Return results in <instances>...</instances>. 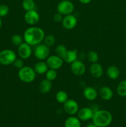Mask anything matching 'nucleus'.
I'll return each instance as SVG.
<instances>
[{"mask_svg":"<svg viewBox=\"0 0 126 127\" xmlns=\"http://www.w3.org/2000/svg\"><path fill=\"white\" fill-rule=\"evenodd\" d=\"M45 33L42 28L36 26H32L25 31L23 33L24 42L31 46H36L43 41Z\"/></svg>","mask_w":126,"mask_h":127,"instance_id":"f257e3e1","label":"nucleus"},{"mask_svg":"<svg viewBox=\"0 0 126 127\" xmlns=\"http://www.w3.org/2000/svg\"><path fill=\"white\" fill-rule=\"evenodd\" d=\"M93 122L100 127H108L112 122V115L106 110H97L94 112Z\"/></svg>","mask_w":126,"mask_h":127,"instance_id":"f03ea898","label":"nucleus"},{"mask_svg":"<svg viewBox=\"0 0 126 127\" xmlns=\"http://www.w3.org/2000/svg\"><path fill=\"white\" fill-rule=\"evenodd\" d=\"M35 71L33 68L28 66H24L19 70L18 77L21 81L25 83H30L33 82L36 78Z\"/></svg>","mask_w":126,"mask_h":127,"instance_id":"7ed1b4c3","label":"nucleus"},{"mask_svg":"<svg viewBox=\"0 0 126 127\" xmlns=\"http://www.w3.org/2000/svg\"><path fill=\"white\" fill-rule=\"evenodd\" d=\"M17 58V55L13 50L10 49L2 50L0 52V64L4 66L12 64Z\"/></svg>","mask_w":126,"mask_h":127,"instance_id":"20e7f679","label":"nucleus"},{"mask_svg":"<svg viewBox=\"0 0 126 127\" xmlns=\"http://www.w3.org/2000/svg\"><path fill=\"white\" fill-rule=\"evenodd\" d=\"M74 11V5L69 0H62L57 6V11L63 16L71 14Z\"/></svg>","mask_w":126,"mask_h":127,"instance_id":"39448f33","label":"nucleus"},{"mask_svg":"<svg viewBox=\"0 0 126 127\" xmlns=\"http://www.w3.org/2000/svg\"><path fill=\"white\" fill-rule=\"evenodd\" d=\"M33 53L35 58L38 60L44 61L46 60L47 58L49 56V53H50L49 47L44 45V43L43 44L40 43L35 46Z\"/></svg>","mask_w":126,"mask_h":127,"instance_id":"423d86ee","label":"nucleus"},{"mask_svg":"<svg viewBox=\"0 0 126 127\" xmlns=\"http://www.w3.org/2000/svg\"><path fill=\"white\" fill-rule=\"evenodd\" d=\"M63 109L67 114L69 115H74L79 111V105L75 100L68 99V100L63 104Z\"/></svg>","mask_w":126,"mask_h":127,"instance_id":"0eeeda50","label":"nucleus"},{"mask_svg":"<svg viewBox=\"0 0 126 127\" xmlns=\"http://www.w3.org/2000/svg\"><path fill=\"white\" fill-rule=\"evenodd\" d=\"M46 63L49 69L57 70L61 68L62 66L63 65L64 61L63 58L55 55L49 56L46 60Z\"/></svg>","mask_w":126,"mask_h":127,"instance_id":"6e6552de","label":"nucleus"},{"mask_svg":"<svg viewBox=\"0 0 126 127\" xmlns=\"http://www.w3.org/2000/svg\"><path fill=\"white\" fill-rule=\"evenodd\" d=\"M17 53L19 58L22 60H27L31 57L32 54V46L26 42H23L17 48Z\"/></svg>","mask_w":126,"mask_h":127,"instance_id":"1a4fd4ad","label":"nucleus"},{"mask_svg":"<svg viewBox=\"0 0 126 127\" xmlns=\"http://www.w3.org/2000/svg\"><path fill=\"white\" fill-rule=\"evenodd\" d=\"M70 70L76 76H82L86 71V66L80 60H77L70 64Z\"/></svg>","mask_w":126,"mask_h":127,"instance_id":"9d476101","label":"nucleus"},{"mask_svg":"<svg viewBox=\"0 0 126 127\" xmlns=\"http://www.w3.org/2000/svg\"><path fill=\"white\" fill-rule=\"evenodd\" d=\"M40 14L35 9L26 11L24 14V20L27 24L30 26H33L40 21Z\"/></svg>","mask_w":126,"mask_h":127,"instance_id":"9b49d317","label":"nucleus"},{"mask_svg":"<svg viewBox=\"0 0 126 127\" xmlns=\"http://www.w3.org/2000/svg\"><path fill=\"white\" fill-rule=\"evenodd\" d=\"M77 24V19L72 14L67 15L63 17L62 25L66 30H72L75 27Z\"/></svg>","mask_w":126,"mask_h":127,"instance_id":"f8f14e48","label":"nucleus"},{"mask_svg":"<svg viewBox=\"0 0 126 127\" xmlns=\"http://www.w3.org/2000/svg\"><path fill=\"white\" fill-rule=\"evenodd\" d=\"M93 114L94 111L91 108L83 107L79 109V111L77 113V115L80 121H87L92 119Z\"/></svg>","mask_w":126,"mask_h":127,"instance_id":"ddd939ff","label":"nucleus"},{"mask_svg":"<svg viewBox=\"0 0 126 127\" xmlns=\"http://www.w3.org/2000/svg\"><path fill=\"white\" fill-rule=\"evenodd\" d=\"M83 94L85 99L89 101H93L97 99L98 93L95 88L92 86H87L84 89Z\"/></svg>","mask_w":126,"mask_h":127,"instance_id":"4468645a","label":"nucleus"},{"mask_svg":"<svg viewBox=\"0 0 126 127\" xmlns=\"http://www.w3.org/2000/svg\"><path fill=\"white\" fill-rule=\"evenodd\" d=\"M103 68L98 62L91 63L90 67V74L95 78H100L103 75Z\"/></svg>","mask_w":126,"mask_h":127,"instance_id":"2eb2a0df","label":"nucleus"},{"mask_svg":"<svg viewBox=\"0 0 126 127\" xmlns=\"http://www.w3.org/2000/svg\"><path fill=\"white\" fill-rule=\"evenodd\" d=\"M100 97L104 100H110L112 98L114 93L111 88L109 86H103L100 88L99 91Z\"/></svg>","mask_w":126,"mask_h":127,"instance_id":"dca6fc26","label":"nucleus"},{"mask_svg":"<svg viewBox=\"0 0 126 127\" xmlns=\"http://www.w3.org/2000/svg\"><path fill=\"white\" fill-rule=\"evenodd\" d=\"M106 74L109 79L116 80L121 74L119 68L115 65H111L106 69Z\"/></svg>","mask_w":126,"mask_h":127,"instance_id":"f3484780","label":"nucleus"},{"mask_svg":"<svg viewBox=\"0 0 126 127\" xmlns=\"http://www.w3.org/2000/svg\"><path fill=\"white\" fill-rule=\"evenodd\" d=\"M52 87H53L52 81L47 79H44L40 83L38 89L42 94H47L51 91Z\"/></svg>","mask_w":126,"mask_h":127,"instance_id":"a211bd4d","label":"nucleus"},{"mask_svg":"<svg viewBox=\"0 0 126 127\" xmlns=\"http://www.w3.org/2000/svg\"><path fill=\"white\" fill-rule=\"evenodd\" d=\"M48 69L49 68H48L46 62L41 60L37 62L33 67V69L35 71L36 74H40V75H42L44 74H45Z\"/></svg>","mask_w":126,"mask_h":127,"instance_id":"6ab92c4d","label":"nucleus"},{"mask_svg":"<svg viewBox=\"0 0 126 127\" xmlns=\"http://www.w3.org/2000/svg\"><path fill=\"white\" fill-rule=\"evenodd\" d=\"M78 58V52L76 50H70L67 51L66 53L63 57V61L67 63L71 64Z\"/></svg>","mask_w":126,"mask_h":127,"instance_id":"aec40b11","label":"nucleus"},{"mask_svg":"<svg viewBox=\"0 0 126 127\" xmlns=\"http://www.w3.org/2000/svg\"><path fill=\"white\" fill-rule=\"evenodd\" d=\"M65 127H81V122L77 117L70 115L65 120L64 123Z\"/></svg>","mask_w":126,"mask_h":127,"instance_id":"412c9836","label":"nucleus"},{"mask_svg":"<svg viewBox=\"0 0 126 127\" xmlns=\"http://www.w3.org/2000/svg\"><path fill=\"white\" fill-rule=\"evenodd\" d=\"M55 98L56 101L59 104H64L69 99L67 93L64 91H59L56 94Z\"/></svg>","mask_w":126,"mask_h":127,"instance_id":"4be33fe9","label":"nucleus"},{"mask_svg":"<svg viewBox=\"0 0 126 127\" xmlns=\"http://www.w3.org/2000/svg\"><path fill=\"white\" fill-rule=\"evenodd\" d=\"M22 6L25 11H32L35 9L36 4L34 0H23Z\"/></svg>","mask_w":126,"mask_h":127,"instance_id":"5701e85b","label":"nucleus"},{"mask_svg":"<svg viewBox=\"0 0 126 127\" xmlns=\"http://www.w3.org/2000/svg\"><path fill=\"white\" fill-rule=\"evenodd\" d=\"M117 93L122 97H126V79L122 80L119 83L117 87Z\"/></svg>","mask_w":126,"mask_h":127,"instance_id":"b1692460","label":"nucleus"},{"mask_svg":"<svg viewBox=\"0 0 126 127\" xmlns=\"http://www.w3.org/2000/svg\"><path fill=\"white\" fill-rule=\"evenodd\" d=\"M43 42H44V44L48 46V47H53L56 43V38L54 35L51 34L47 35H45Z\"/></svg>","mask_w":126,"mask_h":127,"instance_id":"393cba45","label":"nucleus"},{"mask_svg":"<svg viewBox=\"0 0 126 127\" xmlns=\"http://www.w3.org/2000/svg\"><path fill=\"white\" fill-rule=\"evenodd\" d=\"M11 43H12L14 45L16 46V47H19L20 45H21L23 42H24L23 37L19 34L13 35L12 36V37H11Z\"/></svg>","mask_w":126,"mask_h":127,"instance_id":"a878e982","label":"nucleus"},{"mask_svg":"<svg viewBox=\"0 0 126 127\" xmlns=\"http://www.w3.org/2000/svg\"><path fill=\"white\" fill-rule=\"evenodd\" d=\"M67 51V49L64 45H58L55 48V52L56 55L62 58H63V57H64Z\"/></svg>","mask_w":126,"mask_h":127,"instance_id":"bb28decb","label":"nucleus"},{"mask_svg":"<svg viewBox=\"0 0 126 127\" xmlns=\"http://www.w3.org/2000/svg\"><path fill=\"white\" fill-rule=\"evenodd\" d=\"M86 58L91 63H96L99 60V56L95 51H90L86 54Z\"/></svg>","mask_w":126,"mask_h":127,"instance_id":"cd10ccee","label":"nucleus"},{"mask_svg":"<svg viewBox=\"0 0 126 127\" xmlns=\"http://www.w3.org/2000/svg\"><path fill=\"white\" fill-rule=\"evenodd\" d=\"M46 79H48V80L53 81L55 80L58 76V73H57L56 70L53 69H48L46 73H45Z\"/></svg>","mask_w":126,"mask_h":127,"instance_id":"c85d7f7f","label":"nucleus"},{"mask_svg":"<svg viewBox=\"0 0 126 127\" xmlns=\"http://www.w3.org/2000/svg\"><path fill=\"white\" fill-rule=\"evenodd\" d=\"M9 12V7L6 4H0V17H5Z\"/></svg>","mask_w":126,"mask_h":127,"instance_id":"c756f323","label":"nucleus"},{"mask_svg":"<svg viewBox=\"0 0 126 127\" xmlns=\"http://www.w3.org/2000/svg\"><path fill=\"white\" fill-rule=\"evenodd\" d=\"M12 64H13L15 68L19 70V69H21V68H22L24 66V62H23V60H22V58H17L15 60Z\"/></svg>","mask_w":126,"mask_h":127,"instance_id":"7c9ffc66","label":"nucleus"},{"mask_svg":"<svg viewBox=\"0 0 126 127\" xmlns=\"http://www.w3.org/2000/svg\"><path fill=\"white\" fill-rule=\"evenodd\" d=\"M63 16L61 14L59 13V12H57L53 16V20L56 23H59V22H62L63 19Z\"/></svg>","mask_w":126,"mask_h":127,"instance_id":"2f4dec72","label":"nucleus"},{"mask_svg":"<svg viewBox=\"0 0 126 127\" xmlns=\"http://www.w3.org/2000/svg\"><path fill=\"white\" fill-rule=\"evenodd\" d=\"M79 2L81 3L84 4H86L90 3L91 1V0H79Z\"/></svg>","mask_w":126,"mask_h":127,"instance_id":"473e14b6","label":"nucleus"},{"mask_svg":"<svg viewBox=\"0 0 126 127\" xmlns=\"http://www.w3.org/2000/svg\"><path fill=\"white\" fill-rule=\"evenodd\" d=\"M86 127H100L97 126L96 124H95L93 122H92V123H90V124H88V125L86 126Z\"/></svg>","mask_w":126,"mask_h":127,"instance_id":"72a5a7b5","label":"nucleus"},{"mask_svg":"<svg viewBox=\"0 0 126 127\" xmlns=\"http://www.w3.org/2000/svg\"><path fill=\"white\" fill-rule=\"evenodd\" d=\"M1 26H2V20H1V17H0V29H1Z\"/></svg>","mask_w":126,"mask_h":127,"instance_id":"f704fd0d","label":"nucleus"},{"mask_svg":"<svg viewBox=\"0 0 126 127\" xmlns=\"http://www.w3.org/2000/svg\"></svg>","mask_w":126,"mask_h":127,"instance_id":"c9c22d12","label":"nucleus"},{"mask_svg":"<svg viewBox=\"0 0 126 127\" xmlns=\"http://www.w3.org/2000/svg\"></svg>","mask_w":126,"mask_h":127,"instance_id":"e433bc0d","label":"nucleus"}]
</instances>
